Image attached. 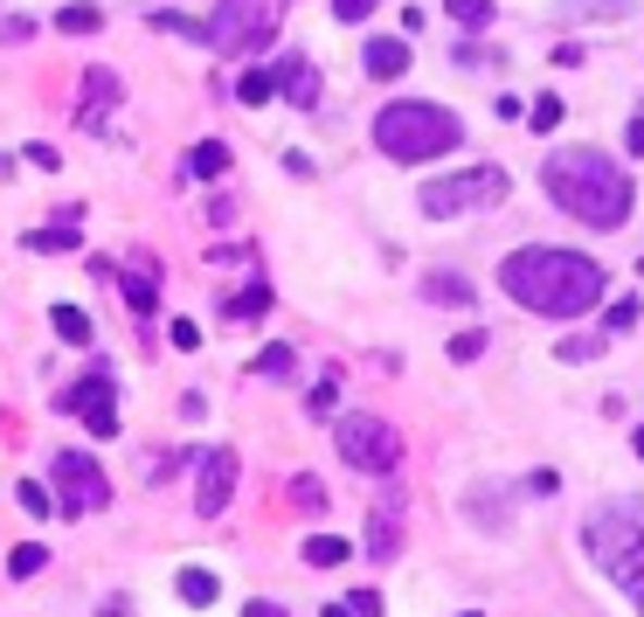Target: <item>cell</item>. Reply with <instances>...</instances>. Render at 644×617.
I'll return each instance as SVG.
<instances>
[{"instance_id":"cell-1","label":"cell","mask_w":644,"mask_h":617,"mask_svg":"<svg viewBox=\"0 0 644 617\" xmlns=\"http://www.w3.org/2000/svg\"><path fill=\"white\" fill-rule=\"evenodd\" d=\"M506 298H520L527 312H547V320H575L603 298V264L575 250H555V243H527L499 264Z\"/></svg>"},{"instance_id":"cell-2","label":"cell","mask_w":644,"mask_h":617,"mask_svg":"<svg viewBox=\"0 0 644 617\" xmlns=\"http://www.w3.org/2000/svg\"><path fill=\"white\" fill-rule=\"evenodd\" d=\"M541 188L555 195L575 222H590V230H623L631 209H637L631 174H623L610 153H596V146H568V153H555L541 166Z\"/></svg>"},{"instance_id":"cell-3","label":"cell","mask_w":644,"mask_h":617,"mask_svg":"<svg viewBox=\"0 0 644 617\" xmlns=\"http://www.w3.org/2000/svg\"><path fill=\"white\" fill-rule=\"evenodd\" d=\"M582 548L610 583L644 610V499H610L582 520Z\"/></svg>"},{"instance_id":"cell-4","label":"cell","mask_w":644,"mask_h":617,"mask_svg":"<svg viewBox=\"0 0 644 617\" xmlns=\"http://www.w3.org/2000/svg\"><path fill=\"white\" fill-rule=\"evenodd\" d=\"M374 146H382L388 160H437L458 146V111H444V104H430V98H403V104H382L374 111Z\"/></svg>"},{"instance_id":"cell-5","label":"cell","mask_w":644,"mask_h":617,"mask_svg":"<svg viewBox=\"0 0 644 617\" xmlns=\"http://www.w3.org/2000/svg\"><path fill=\"white\" fill-rule=\"evenodd\" d=\"M333 444L354 472H374V479H388L395 465H403V430L388 417H368V409H347V417L333 423Z\"/></svg>"},{"instance_id":"cell-6","label":"cell","mask_w":644,"mask_h":617,"mask_svg":"<svg viewBox=\"0 0 644 617\" xmlns=\"http://www.w3.org/2000/svg\"><path fill=\"white\" fill-rule=\"evenodd\" d=\"M201 42H215V55H257L271 42V0H215Z\"/></svg>"},{"instance_id":"cell-7","label":"cell","mask_w":644,"mask_h":617,"mask_svg":"<svg viewBox=\"0 0 644 617\" xmlns=\"http://www.w3.org/2000/svg\"><path fill=\"white\" fill-rule=\"evenodd\" d=\"M506 201V166H465L423 188V215H465V209H492Z\"/></svg>"},{"instance_id":"cell-8","label":"cell","mask_w":644,"mask_h":617,"mask_svg":"<svg viewBox=\"0 0 644 617\" xmlns=\"http://www.w3.org/2000/svg\"><path fill=\"white\" fill-rule=\"evenodd\" d=\"M49 479H55V507H63V514H98V507H111V479L98 472V458H84V452H63Z\"/></svg>"},{"instance_id":"cell-9","label":"cell","mask_w":644,"mask_h":617,"mask_svg":"<svg viewBox=\"0 0 644 617\" xmlns=\"http://www.w3.org/2000/svg\"><path fill=\"white\" fill-rule=\"evenodd\" d=\"M111 396H119V388H111V375L98 368V375L55 388V409H63V417H84L90 437H119V403H111Z\"/></svg>"},{"instance_id":"cell-10","label":"cell","mask_w":644,"mask_h":617,"mask_svg":"<svg viewBox=\"0 0 644 617\" xmlns=\"http://www.w3.org/2000/svg\"><path fill=\"white\" fill-rule=\"evenodd\" d=\"M230 493H236V452L230 444H215V452H201V485H195V514L215 520L222 507H230Z\"/></svg>"},{"instance_id":"cell-11","label":"cell","mask_w":644,"mask_h":617,"mask_svg":"<svg viewBox=\"0 0 644 617\" xmlns=\"http://www.w3.org/2000/svg\"><path fill=\"white\" fill-rule=\"evenodd\" d=\"M368 555L374 563H395L403 555V493H382L368 514Z\"/></svg>"},{"instance_id":"cell-12","label":"cell","mask_w":644,"mask_h":617,"mask_svg":"<svg viewBox=\"0 0 644 617\" xmlns=\"http://www.w3.org/2000/svg\"><path fill=\"white\" fill-rule=\"evenodd\" d=\"M271 90H284V98H292L298 111H312L319 104V70H312V55H277L271 63Z\"/></svg>"},{"instance_id":"cell-13","label":"cell","mask_w":644,"mask_h":617,"mask_svg":"<svg viewBox=\"0 0 644 617\" xmlns=\"http://www.w3.org/2000/svg\"><path fill=\"white\" fill-rule=\"evenodd\" d=\"M119 98H125L119 77H111V70H90V77H84V111H77V119L90 125V133H104V111L119 104Z\"/></svg>"},{"instance_id":"cell-14","label":"cell","mask_w":644,"mask_h":617,"mask_svg":"<svg viewBox=\"0 0 644 617\" xmlns=\"http://www.w3.org/2000/svg\"><path fill=\"white\" fill-rule=\"evenodd\" d=\"M361 55H368V77H403V70H409L403 35H374V42H368Z\"/></svg>"},{"instance_id":"cell-15","label":"cell","mask_w":644,"mask_h":617,"mask_svg":"<svg viewBox=\"0 0 644 617\" xmlns=\"http://www.w3.org/2000/svg\"><path fill=\"white\" fill-rule=\"evenodd\" d=\"M77 243H84L77 215H55L49 230H28V250H42V257H55V250H77Z\"/></svg>"},{"instance_id":"cell-16","label":"cell","mask_w":644,"mask_h":617,"mask_svg":"<svg viewBox=\"0 0 644 617\" xmlns=\"http://www.w3.org/2000/svg\"><path fill=\"white\" fill-rule=\"evenodd\" d=\"M187 174H195V181H222V174H230V146H222V139H201L195 153H187Z\"/></svg>"},{"instance_id":"cell-17","label":"cell","mask_w":644,"mask_h":617,"mask_svg":"<svg viewBox=\"0 0 644 617\" xmlns=\"http://www.w3.org/2000/svg\"><path fill=\"white\" fill-rule=\"evenodd\" d=\"M575 22H623V14L637 8V0H561Z\"/></svg>"},{"instance_id":"cell-18","label":"cell","mask_w":644,"mask_h":617,"mask_svg":"<svg viewBox=\"0 0 644 617\" xmlns=\"http://www.w3.org/2000/svg\"><path fill=\"white\" fill-rule=\"evenodd\" d=\"M298 555H306L312 569H339V563H347V541H339V534H312Z\"/></svg>"},{"instance_id":"cell-19","label":"cell","mask_w":644,"mask_h":617,"mask_svg":"<svg viewBox=\"0 0 644 617\" xmlns=\"http://www.w3.org/2000/svg\"><path fill=\"white\" fill-rule=\"evenodd\" d=\"M271 312V285H243L230 292V320H263Z\"/></svg>"},{"instance_id":"cell-20","label":"cell","mask_w":644,"mask_h":617,"mask_svg":"<svg viewBox=\"0 0 644 617\" xmlns=\"http://www.w3.org/2000/svg\"><path fill=\"white\" fill-rule=\"evenodd\" d=\"M49 326L63 333L70 347H84V341H90V312H84V306H55V312H49Z\"/></svg>"},{"instance_id":"cell-21","label":"cell","mask_w":644,"mask_h":617,"mask_svg":"<svg viewBox=\"0 0 644 617\" xmlns=\"http://www.w3.org/2000/svg\"><path fill=\"white\" fill-rule=\"evenodd\" d=\"M423 298H437V306H450V298H458V306H465L471 285H465V277H450V271H430V277H423Z\"/></svg>"},{"instance_id":"cell-22","label":"cell","mask_w":644,"mask_h":617,"mask_svg":"<svg viewBox=\"0 0 644 617\" xmlns=\"http://www.w3.org/2000/svg\"><path fill=\"white\" fill-rule=\"evenodd\" d=\"M292 507H298V514H326V485H319L312 472H298V479H292Z\"/></svg>"},{"instance_id":"cell-23","label":"cell","mask_w":644,"mask_h":617,"mask_svg":"<svg viewBox=\"0 0 644 617\" xmlns=\"http://www.w3.org/2000/svg\"><path fill=\"white\" fill-rule=\"evenodd\" d=\"M444 14L458 28H492V0H444Z\"/></svg>"},{"instance_id":"cell-24","label":"cell","mask_w":644,"mask_h":617,"mask_svg":"<svg viewBox=\"0 0 644 617\" xmlns=\"http://www.w3.org/2000/svg\"><path fill=\"white\" fill-rule=\"evenodd\" d=\"M174 590H181L195 610H201V604H215V576H208V569H181V583H174Z\"/></svg>"},{"instance_id":"cell-25","label":"cell","mask_w":644,"mask_h":617,"mask_svg":"<svg viewBox=\"0 0 644 617\" xmlns=\"http://www.w3.org/2000/svg\"><path fill=\"white\" fill-rule=\"evenodd\" d=\"M637 320H644V306H637V298H617V306L603 312V341H610V333H631Z\"/></svg>"},{"instance_id":"cell-26","label":"cell","mask_w":644,"mask_h":617,"mask_svg":"<svg viewBox=\"0 0 644 617\" xmlns=\"http://www.w3.org/2000/svg\"><path fill=\"white\" fill-rule=\"evenodd\" d=\"M236 98H243V104H271V98H277V90H271V70H243Z\"/></svg>"},{"instance_id":"cell-27","label":"cell","mask_w":644,"mask_h":617,"mask_svg":"<svg viewBox=\"0 0 644 617\" xmlns=\"http://www.w3.org/2000/svg\"><path fill=\"white\" fill-rule=\"evenodd\" d=\"M42 563H49V548H42V541H22V548L8 555V576H35Z\"/></svg>"},{"instance_id":"cell-28","label":"cell","mask_w":644,"mask_h":617,"mask_svg":"<svg viewBox=\"0 0 644 617\" xmlns=\"http://www.w3.org/2000/svg\"><path fill=\"white\" fill-rule=\"evenodd\" d=\"M603 347H610V341H603V333H582V341H561L555 354H561V361H596Z\"/></svg>"},{"instance_id":"cell-29","label":"cell","mask_w":644,"mask_h":617,"mask_svg":"<svg viewBox=\"0 0 644 617\" xmlns=\"http://www.w3.org/2000/svg\"><path fill=\"white\" fill-rule=\"evenodd\" d=\"M257 375H292V347H284V341H271V347L257 354Z\"/></svg>"},{"instance_id":"cell-30","label":"cell","mask_w":644,"mask_h":617,"mask_svg":"<svg viewBox=\"0 0 644 617\" xmlns=\"http://www.w3.org/2000/svg\"><path fill=\"white\" fill-rule=\"evenodd\" d=\"M14 499H22V514H55V499H49V485H14Z\"/></svg>"},{"instance_id":"cell-31","label":"cell","mask_w":644,"mask_h":617,"mask_svg":"<svg viewBox=\"0 0 644 617\" xmlns=\"http://www.w3.org/2000/svg\"><path fill=\"white\" fill-rule=\"evenodd\" d=\"M55 28H63V35H90V28H98V8H63V14H55Z\"/></svg>"},{"instance_id":"cell-32","label":"cell","mask_w":644,"mask_h":617,"mask_svg":"<svg viewBox=\"0 0 644 617\" xmlns=\"http://www.w3.org/2000/svg\"><path fill=\"white\" fill-rule=\"evenodd\" d=\"M527 125H534V133H555V125H561V98H534Z\"/></svg>"},{"instance_id":"cell-33","label":"cell","mask_w":644,"mask_h":617,"mask_svg":"<svg viewBox=\"0 0 644 617\" xmlns=\"http://www.w3.org/2000/svg\"><path fill=\"white\" fill-rule=\"evenodd\" d=\"M125 298H132V312H153V277L132 271V277H125Z\"/></svg>"},{"instance_id":"cell-34","label":"cell","mask_w":644,"mask_h":617,"mask_svg":"<svg viewBox=\"0 0 644 617\" xmlns=\"http://www.w3.org/2000/svg\"><path fill=\"white\" fill-rule=\"evenodd\" d=\"M485 354V333H450V361H479Z\"/></svg>"},{"instance_id":"cell-35","label":"cell","mask_w":644,"mask_h":617,"mask_svg":"<svg viewBox=\"0 0 644 617\" xmlns=\"http://www.w3.org/2000/svg\"><path fill=\"white\" fill-rule=\"evenodd\" d=\"M347 617H382V596H374V590H354V596H347Z\"/></svg>"},{"instance_id":"cell-36","label":"cell","mask_w":644,"mask_h":617,"mask_svg":"<svg viewBox=\"0 0 644 617\" xmlns=\"http://www.w3.org/2000/svg\"><path fill=\"white\" fill-rule=\"evenodd\" d=\"M22 160H28V166H42V174H55V166H63V153H55V146H42V139H35Z\"/></svg>"},{"instance_id":"cell-37","label":"cell","mask_w":644,"mask_h":617,"mask_svg":"<svg viewBox=\"0 0 644 617\" xmlns=\"http://www.w3.org/2000/svg\"><path fill=\"white\" fill-rule=\"evenodd\" d=\"M333 388H339L333 375H326V382H319V388H312V417H333V403H339V396H333Z\"/></svg>"},{"instance_id":"cell-38","label":"cell","mask_w":644,"mask_h":617,"mask_svg":"<svg viewBox=\"0 0 644 617\" xmlns=\"http://www.w3.org/2000/svg\"><path fill=\"white\" fill-rule=\"evenodd\" d=\"M333 14H339V22H368L374 0H333Z\"/></svg>"},{"instance_id":"cell-39","label":"cell","mask_w":644,"mask_h":617,"mask_svg":"<svg viewBox=\"0 0 644 617\" xmlns=\"http://www.w3.org/2000/svg\"><path fill=\"white\" fill-rule=\"evenodd\" d=\"M153 28H166V35H201V22H187V14H153Z\"/></svg>"},{"instance_id":"cell-40","label":"cell","mask_w":644,"mask_h":617,"mask_svg":"<svg viewBox=\"0 0 644 617\" xmlns=\"http://www.w3.org/2000/svg\"><path fill=\"white\" fill-rule=\"evenodd\" d=\"M458 63H465V70H485L492 49H485V42H458Z\"/></svg>"},{"instance_id":"cell-41","label":"cell","mask_w":644,"mask_h":617,"mask_svg":"<svg viewBox=\"0 0 644 617\" xmlns=\"http://www.w3.org/2000/svg\"><path fill=\"white\" fill-rule=\"evenodd\" d=\"M166 341H174V347H201V326H195V320H174V333H166Z\"/></svg>"},{"instance_id":"cell-42","label":"cell","mask_w":644,"mask_h":617,"mask_svg":"<svg viewBox=\"0 0 644 617\" xmlns=\"http://www.w3.org/2000/svg\"><path fill=\"white\" fill-rule=\"evenodd\" d=\"M98 617H132V596H104V604H98Z\"/></svg>"},{"instance_id":"cell-43","label":"cell","mask_w":644,"mask_h":617,"mask_svg":"<svg viewBox=\"0 0 644 617\" xmlns=\"http://www.w3.org/2000/svg\"><path fill=\"white\" fill-rule=\"evenodd\" d=\"M243 617H284V604H271V596H257V604H243Z\"/></svg>"},{"instance_id":"cell-44","label":"cell","mask_w":644,"mask_h":617,"mask_svg":"<svg viewBox=\"0 0 644 617\" xmlns=\"http://www.w3.org/2000/svg\"><path fill=\"white\" fill-rule=\"evenodd\" d=\"M0 42H28V22L14 14V22H0Z\"/></svg>"},{"instance_id":"cell-45","label":"cell","mask_w":644,"mask_h":617,"mask_svg":"<svg viewBox=\"0 0 644 617\" xmlns=\"http://www.w3.org/2000/svg\"><path fill=\"white\" fill-rule=\"evenodd\" d=\"M623 139H631V153L644 160V104H637V119H631V133H623Z\"/></svg>"},{"instance_id":"cell-46","label":"cell","mask_w":644,"mask_h":617,"mask_svg":"<svg viewBox=\"0 0 644 617\" xmlns=\"http://www.w3.org/2000/svg\"><path fill=\"white\" fill-rule=\"evenodd\" d=\"M326 617H347V604H326Z\"/></svg>"},{"instance_id":"cell-47","label":"cell","mask_w":644,"mask_h":617,"mask_svg":"<svg viewBox=\"0 0 644 617\" xmlns=\"http://www.w3.org/2000/svg\"><path fill=\"white\" fill-rule=\"evenodd\" d=\"M637 458H644V423H637Z\"/></svg>"},{"instance_id":"cell-48","label":"cell","mask_w":644,"mask_h":617,"mask_svg":"<svg viewBox=\"0 0 644 617\" xmlns=\"http://www.w3.org/2000/svg\"><path fill=\"white\" fill-rule=\"evenodd\" d=\"M458 617H479V610H458Z\"/></svg>"},{"instance_id":"cell-49","label":"cell","mask_w":644,"mask_h":617,"mask_svg":"<svg viewBox=\"0 0 644 617\" xmlns=\"http://www.w3.org/2000/svg\"><path fill=\"white\" fill-rule=\"evenodd\" d=\"M637 277H644V264H637Z\"/></svg>"}]
</instances>
